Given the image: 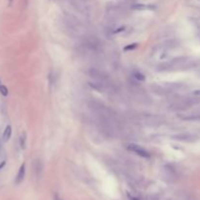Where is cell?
Instances as JSON below:
<instances>
[{"label": "cell", "instance_id": "cell-1", "mask_svg": "<svg viewBox=\"0 0 200 200\" xmlns=\"http://www.w3.org/2000/svg\"><path fill=\"white\" fill-rule=\"evenodd\" d=\"M126 148H127L128 150L136 153L137 155L141 156V157H144V158H149V157H150L149 152L148 150H146V149H144V148H142L141 145H139V144H128Z\"/></svg>", "mask_w": 200, "mask_h": 200}, {"label": "cell", "instance_id": "cell-2", "mask_svg": "<svg viewBox=\"0 0 200 200\" xmlns=\"http://www.w3.org/2000/svg\"><path fill=\"white\" fill-rule=\"evenodd\" d=\"M174 140H177V141H183V142H192L195 140V136L189 134V133H184V134H179L176 136L172 137Z\"/></svg>", "mask_w": 200, "mask_h": 200}, {"label": "cell", "instance_id": "cell-3", "mask_svg": "<svg viewBox=\"0 0 200 200\" xmlns=\"http://www.w3.org/2000/svg\"><path fill=\"white\" fill-rule=\"evenodd\" d=\"M24 175H25V164L24 163L19 169V172L16 177V184H21L24 181Z\"/></svg>", "mask_w": 200, "mask_h": 200}, {"label": "cell", "instance_id": "cell-4", "mask_svg": "<svg viewBox=\"0 0 200 200\" xmlns=\"http://www.w3.org/2000/svg\"><path fill=\"white\" fill-rule=\"evenodd\" d=\"M11 135H12V127L10 125H8L7 127L5 128L4 132H3V135H2V139L4 142H8L10 138H11Z\"/></svg>", "mask_w": 200, "mask_h": 200}, {"label": "cell", "instance_id": "cell-5", "mask_svg": "<svg viewBox=\"0 0 200 200\" xmlns=\"http://www.w3.org/2000/svg\"><path fill=\"white\" fill-rule=\"evenodd\" d=\"M183 119H184V120H191V121H193V120H200V111L191 113V114H189V115H186Z\"/></svg>", "mask_w": 200, "mask_h": 200}, {"label": "cell", "instance_id": "cell-6", "mask_svg": "<svg viewBox=\"0 0 200 200\" xmlns=\"http://www.w3.org/2000/svg\"><path fill=\"white\" fill-rule=\"evenodd\" d=\"M133 76H134L138 80V81H141V82H143V81H144V80H145L144 75L143 74L142 72H140L138 70H134V71H133Z\"/></svg>", "mask_w": 200, "mask_h": 200}, {"label": "cell", "instance_id": "cell-7", "mask_svg": "<svg viewBox=\"0 0 200 200\" xmlns=\"http://www.w3.org/2000/svg\"><path fill=\"white\" fill-rule=\"evenodd\" d=\"M0 93L3 96H8V89L4 85H0Z\"/></svg>", "mask_w": 200, "mask_h": 200}, {"label": "cell", "instance_id": "cell-8", "mask_svg": "<svg viewBox=\"0 0 200 200\" xmlns=\"http://www.w3.org/2000/svg\"><path fill=\"white\" fill-rule=\"evenodd\" d=\"M25 140H26V135H25V133H24V134L22 135L21 137V146H22V149H24L25 148Z\"/></svg>", "mask_w": 200, "mask_h": 200}, {"label": "cell", "instance_id": "cell-9", "mask_svg": "<svg viewBox=\"0 0 200 200\" xmlns=\"http://www.w3.org/2000/svg\"><path fill=\"white\" fill-rule=\"evenodd\" d=\"M133 8L137 9V10H144V9H148L149 6H146V5H134L133 6Z\"/></svg>", "mask_w": 200, "mask_h": 200}, {"label": "cell", "instance_id": "cell-10", "mask_svg": "<svg viewBox=\"0 0 200 200\" xmlns=\"http://www.w3.org/2000/svg\"><path fill=\"white\" fill-rule=\"evenodd\" d=\"M136 47H137V44L134 43V44H130V45H128V46H126V47H125L123 50H124V51H130V50H134Z\"/></svg>", "mask_w": 200, "mask_h": 200}, {"label": "cell", "instance_id": "cell-11", "mask_svg": "<svg viewBox=\"0 0 200 200\" xmlns=\"http://www.w3.org/2000/svg\"><path fill=\"white\" fill-rule=\"evenodd\" d=\"M193 95H195V96H199L200 97V90H196L193 92Z\"/></svg>", "mask_w": 200, "mask_h": 200}, {"label": "cell", "instance_id": "cell-12", "mask_svg": "<svg viewBox=\"0 0 200 200\" xmlns=\"http://www.w3.org/2000/svg\"><path fill=\"white\" fill-rule=\"evenodd\" d=\"M4 165H5V161H3V162L0 163V169L3 168V167H4Z\"/></svg>", "mask_w": 200, "mask_h": 200}]
</instances>
